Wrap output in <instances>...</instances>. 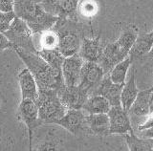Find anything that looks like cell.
<instances>
[{
  "label": "cell",
  "instance_id": "obj_1",
  "mask_svg": "<svg viewBox=\"0 0 153 151\" xmlns=\"http://www.w3.org/2000/svg\"><path fill=\"white\" fill-rule=\"evenodd\" d=\"M13 50L17 54L26 65V68H28L33 75L38 86V90L54 89L56 91L65 84L61 71L52 68L37 53L28 52L19 48H13Z\"/></svg>",
  "mask_w": 153,
  "mask_h": 151
},
{
  "label": "cell",
  "instance_id": "obj_2",
  "mask_svg": "<svg viewBox=\"0 0 153 151\" xmlns=\"http://www.w3.org/2000/svg\"><path fill=\"white\" fill-rule=\"evenodd\" d=\"M13 12L25 21L33 34L52 29L59 17L45 12L40 3L33 0H14Z\"/></svg>",
  "mask_w": 153,
  "mask_h": 151
},
{
  "label": "cell",
  "instance_id": "obj_3",
  "mask_svg": "<svg viewBox=\"0 0 153 151\" xmlns=\"http://www.w3.org/2000/svg\"><path fill=\"white\" fill-rule=\"evenodd\" d=\"M59 35V47L61 55L67 56L79 54L81 41L84 37V25L79 19L59 18L53 27Z\"/></svg>",
  "mask_w": 153,
  "mask_h": 151
},
{
  "label": "cell",
  "instance_id": "obj_4",
  "mask_svg": "<svg viewBox=\"0 0 153 151\" xmlns=\"http://www.w3.org/2000/svg\"><path fill=\"white\" fill-rule=\"evenodd\" d=\"M36 104L42 124H55L60 120L67 111L54 89L38 90Z\"/></svg>",
  "mask_w": 153,
  "mask_h": 151
},
{
  "label": "cell",
  "instance_id": "obj_5",
  "mask_svg": "<svg viewBox=\"0 0 153 151\" xmlns=\"http://www.w3.org/2000/svg\"><path fill=\"white\" fill-rule=\"evenodd\" d=\"M12 43V49L19 48L33 53H37L33 42V32L27 23L16 16L9 29L3 33Z\"/></svg>",
  "mask_w": 153,
  "mask_h": 151
},
{
  "label": "cell",
  "instance_id": "obj_6",
  "mask_svg": "<svg viewBox=\"0 0 153 151\" xmlns=\"http://www.w3.org/2000/svg\"><path fill=\"white\" fill-rule=\"evenodd\" d=\"M16 116L19 121H21L26 125L29 133V143H30V149L32 148V140L33 134L37 127L42 125V122L39 119V113L38 107L36 101L30 98H24L21 100L19 103Z\"/></svg>",
  "mask_w": 153,
  "mask_h": 151
},
{
  "label": "cell",
  "instance_id": "obj_7",
  "mask_svg": "<svg viewBox=\"0 0 153 151\" xmlns=\"http://www.w3.org/2000/svg\"><path fill=\"white\" fill-rule=\"evenodd\" d=\"M85 116L82 109H67L64 116L55 124L66 129L76 137L85 136L91 134Z\"/></svg>",
  "mask_w": 153,
  "mask_h": 151
},
{
  "label": "cell",
  "instance_id": "obj_8",
  "mask_svg": "<svg viewBox=\"0 0 153 151\" xmlns=\"http://www.w3.org/2000/svg\"><path fill=\"white\" fill-rule=\"evenodd\" d=\"M152 91L149 89L139 91L136 100L132 103L131 107L128 110V115L130 118L131 125L135 131L143 121L149 113V98Z\"/></svg>",
  "mask_w": 153,
  "mask_h": 151
},
{
  "label": "cell",
  "instance_id": "obj_9",
  "mask_svg": "<svg viewBox=\"0 0 153 151\" xmlns=\"http://www.w3.org/2000/svg\"><path fill=\"white\" fill-rule=\"evenodd\" d=\"M56 92L67 109H82L84 102L89 97L88 92L79 85L69 86L63 84Z\"/></svg>",
  "mask_w": 153,
  "mask_h": 151
},
{
  "label": "cell",
  "instance_id": "obj_10",
  "mask_svg": "<svg viewBox=\"0 0 153 151\" xmlns=\"http://www.w3.org/2000/svg\"><path fill=\"white\" fill-rule=\"evenodd\" d=\"M104 71L97 62L84 61L80 74V81L79 85L88 92L90 96L98 87L104 77Z\"/></svg>",
  "mask_w": 153,
  "mask_h": 151
},
{
  "label": "cell",
  "instance_id": "obj_11",
  "mask_svg": "<svg viewBox=\"0 0 153 151\" xmlns=\"http://www.w3.org/2000/svg\"><path fill=\"white\" fill-rule=\"evenodd\" d=\"M129 53L124 50L117 41L109 43L102 49V53L98 61L99 65L104 71V74H109L117 63L128 56Z\"/></svg>",
  "mask_w": 153,
  "mask_h": 151
},
{
  "label": "cell",
  "instance_id": "obj_12",
  "mask_svg": "<svg viewBox=\"0 0 153 151\" xmlns=\"http://www.w3.org/2000/svg\"><path fill=\"white\" fill-rule=\"evenodd\" d=\"M107 115L110 121V134L123 135L134 131L128 112L122 105L111 106Z\"/></svg>",
  "mask_w": 153,
  "mask_h": 151
},
{
  "label": "cell",
  "instance_id": "obj_13",
  "mask_svg": "<svg viewBox=\"0 0 153 151\" xmlns=\"http://www.w3.org/2000/svg\"><path fill=\"white\" fill-rule=\"evenodd\" d=\"M83 62L84 60L81 58L79 54L64 58L63 63L61 66V73L66 85H79Z\"/></svg>",
  "mask_w": 153,
  "mask_h": 151
},
{
  "label": "cell",
  "instance_id": "obj_14",
  "mask_svg": "<svg viewBox=\"0 0 153 151\" xmlns=\"http://www.w3.org/2000/svg\"><path fill=\"white\" fill-rule=\"evenodd\" d=\"M123 83H115L110 78L109 74H105L98 87L91 95H100L109 101L111 106L121 105V94ZM90 95V96H91Z\"/></svg>",
  "mask_w": 153,
  "mask_h": 151
},
{
  "label": "cell",
  "instance_id": "obj_15",
  "mask_svg": "<svg viewBox=\"0 0 153 151\" xmlns=\"http://www.w3.org/2000/svg\"><path fill=\"white\" fill-rule=\"evenodd\" d=\"M103 47L100 42V36H97L95 38H88L83 37L81 41V45L79 51V55L81 56L84 61H92L97 62L102 53Z\"/></svg>",
  "mask_w": 153,
  "mask_h": 151
},
{
  "label": "cell",
  "instance_id": "obj_16",
  "mask_svg": "<svg viewBox=\"0 0 153 151\" xmlns=\"http://www.w3.org/2000/svg\"><path fill=\"white\" fill-rule=\"evenodd\" d=\"M17 78L21 92V100L30 98V100L36 101L38 98V86L36 79L33 78V75L28 70V68L21 70Z\"/></svg>",
  "mask_w": 153,
  "mask_h": 151
},
{
  "label": "cell",
  "instance_id": "obj_17",
  "mask_svg": "<svg viewBox=\"0 0 153 151\" xmlns=\"http://www.w3.org/2000/svg\"><path fill=\"white\" fill-rule=\"evenodd\" d=\"M85 118L91 134L99 137H106L110 135V121L107 113L88 114Z\"/></svg>",
  "mask_w": 153,
  "mask_h": 151
},
{
  "label": "cell",
  "instance_id": "obj_18",
  "mask_svg": "<svg viewBox=\"0 0 153 151\" xmlns=\"http://www.w3.org/2000/svg\"><path fill=\"white\" fill-rule=\"evenodd\" d=\"M153 45V36L151 33L138 35L136 40L129 51V56L132 61L143 60Z\"/></svg>",
  "mask_w": 153,
  "mask_h": 151
},
{
  "label": "cell",
  "instance_id": "obj_19",
  "mask_svg": "<svg viewBox=\"0 0 153 151\" xmlns=\"http://www.w3.org/2000/svg\"><path fill=\"white\" fill-rule=\"evenodd\" d=\"M59 40V35L54 28L36 33V34H33V42L36 52L39 50L57 49Z\"/></svg>",
  "mask_w": 153,
  "mask_h": 151
},
{
  "label": "cell",
  "instance_id": "obj_20",
  "mask_svg": "<svg viewBox=\"0 0 153 151\" xmlns=\"http://www.w3.org/2000/svg\"><path fill=\"white\" fill-rule=\"evenodd\" d=\"M138 93L139 90L136 85L135 71L132 70L131 75L129 76V78L127 79H126V81L123 83L122 94H121V105L126 111L128 112L132 103L136 100Z\"/></svg>",
  "mask_w": 153,
  "mask_h": 151
},
{
  "label": "cell",
  "instance_id": "obj_21",
  "mask_svg": "<svg viewBox=\"0 0 153 151\" xmlns=\"http://www.w3.org/2000/svg\"><path fill=\"white\" fill-rule=\"evenodd\" d=\"M110 107L109 101L104 97L100 95H91L84 102L82 110L88 114H100L108 113Z\"/></svg>",
  "mask_w": 153,
  "mask_h": 151
},
{
  "label": "cell",
  "instance_id": "obj_22",
  "mask_svg": "<svg viewBox=\"0 0 153 151\" xmlns=\"http://www.w3.org/2000/svg\"><path fill=\"white\" fill-rule=\"evenodd\" d=\"M127 147L131 151H151L153 150L149 139H143L136 135L134 131L123 134Z\"/></svg>",
  "mask_w": 153,
  "mask_h": 151
},
{
  "label": "cell",
  "instance_id": "obj_23",
  "mask_svg": "<svg viewBox=\"0 0 153 151\" xmlns=\"http://www.w3.org/2000/svg\"><path fill=\"white\" fill-rule=\"evenodd\" d=\"M79 0H59L57 4L56 16L59 18H78Z\"/></svg>",
  "mask_w": 153,
  "mask_h": 151
},
{
  "label": "cell",
  "instance_id": "obj_24",
  "mask_svg": "<svg viewBox=\"0 0 153 151\" xmlns=\"http://www.w3.org/2000/svg\"><path fill=\"white\" fill-rule=\"evenodd\" d=\"M132 59L130 56H126V58L123 59L122 61H120L119 63H117L114 66L113 69L111 70V72L109 73L110 78L112 79V81L115 83H124L126 79L127 72L130 66L132 64Z\"/></svg>",
  "mask_w": 153,
  "mask_h": 151
},
{
  "label": "cell",
  "instance_id": "obj_25",
  "mask_svg": "<svg viewBox=\"0 0 153 151\" xmlns=\"http://www.w3.org/2000/svg\"><path fill=\"white\" fill-rule=\"evenodd\" d=\"M37 55H39L52 68L57 71H61V66L63 63L64 56L61 55L59 49L39 50L37 51Z\"/></svg>",
  "mask_w": 153,
  "mask_h": 151
},
{
  "label": "cell",
  "instance_id": "obj_26",
  "mask_svg": "<svg viewBox=\"0 0 153 151\" xmlns=\"http://www.w3.org/2000/svg\"><path fill=\"white\" fill-rule=\"evenodd\" d=\"M80 16L85 18H92L99 12V5L95 0H83L78 6Z\"/></svg>",
  "mask_w": 153,
  "mask_h": 151
},
{
  "label": "cell",
  "instance_id": "obj_27",
  "mask_svg": "<svg viewBox=\"0 0 153 151\" xmlns=\"http://www.w3.org/2000/svg\"><path fill=\"white\" fill-rule=\"evenodd\" d=\"M14 12H2L0 11V33H5L10 26H11L13 20L16 18Z\"/></svg>",
  "mask_w": 153,
  "mask_h": 151
},
{
  "label": "cell",
  "instance_id": "obj_28",
  "mask_svg": "<svg viewBox=\"0 0 153 151\" xmlns=\"http://www.w3.org/2000/svg\"><path fill=\"white\" fill-rule=\"evenodd\" d=\"M59 1V0H41L40 5L45 12L56 16V10H57Z\"/></svg>",
  "mask_w": 153,
  "mask_h": 151
},
{
  "label": "cell",
  "instance_id": "obj_29",
  "mask_svg": "<svg viewBox=\"0 0 153 151\" xmlns=\"http://www.w3.org/2000/svg\"><path fill=\"white\" fill-rule=\"evenodd\" d=\"M152 126H153V92L151 93V96L149 98V113H148V116L146 118V120L143 121L135 131L146 129V128L152 127Z\"/></svg>",
  "mask_w": 153,
  "mask_h": 151
},
{
  "label": "cell",
  "instance_id": "obj_30",
  "mask_svg": "<svg viewBox=\"0 0 153 151\" xmlns=\"http://www.w3.org/2000/svg\"><path fill=\"white\" fill-rule=\"evenodd\" d=\"M36 150H56L59 149L57 145L56 144L55 141H42L39 144H37L36 147Z\"/></svg>",
  "mask_w": 153,
  "mask_h": 151
},
{
  "label": "cell",
  "instance_id": "obj_31",
  "mask_svg": "<svg viewBox=\"0 0 153 151\" xmlns=\"http://www.w3.org/2000/svg\"><path fill=\"white\" fill-rule=\"evenodd\" d=\"M14 6V0H0V11L13 12Z\"/></svg>",
  "mask_w": 153,
  "mask_h": 151
},
{
  "label": "cell",
  "instance_id": "obj_32",
  "mask_svg": "<svg viewBox=\"0 0 153 151\" xmlns=\"http://www.w3.org/2000/svg\"><path fill=\"white\" fill-rule=\"evenodd\" d=\"M6 49H12V43L3 33H0V52Z\"/></svg>",
  "mask_w": 153,
  "mask_h": 151
},
{
  "label": "cell",
  "instance_id": "obj_33",
  "mask_svg": "<svg viewBox=\"0 0 153 151\" xmlns=\"http://www.w3.org/2000/svg\"><path fill=\"white\" fill-rule=\"evenodd\" d=\"M145 60H146V62H147L148 65L151 66V67H153V45L151 47L150 51L148 52V54L145 58Z\"/></svg>",
  "mask_w": 153,
  "mask_h": 151
},
{
  "label": "cell",
  "instance_id": "obj_34",
  "mask_svg": "<svg viewBox=\"0 0 153 151\" xmlns=\"http://www.w3.org/2000/svg\"><path fill=\"white\" fill-rule=\"evenodd\" d=\"M2 105V97H1V94H0V108H1Z\"/></svg>",
  "mask_w": 153,
  "mask_h": 151
},
{
  "label": "cell",
  "instance_id": "obj_35",
  "mask_svg": "<svg viewBox=\"0 0 153 151\" xmlns=\"http://www.w3.org/2000/svg\"><path fill=\"white\" fill-rule=\"evenodd\" d=\"M149 141H150V144H151V145H152V148H153V139H149Z\"/></svg>",
  "mask_w": 153,
  "mask_h": 151
},
{
  "label": "cell",
  "instance_id": "obj_36",
  "mask_svg": "<svg viewBox=\"0 0 153 151\" xmlns=\"http://www.w3.org/2000/svg\"><path fill=\"white\" fill-rule=\"evenodd\" d=\"M33 1H35V2H37V3H40L41 0H33Z\"/></svg>",
  "mask_w": 153,
  "mask_h": 151
},
{
  "label": "cell",
  "instance_id": "obj_37",
  "mask_svg": "<svg viewBox=\"0 0 153 151\" xmlns=\"http://www.w3.org/2000/svg\"><path fill=\"white\" fill-rule=\"evenodd\" d=\"M150 90H151V91H152V92H153V86H152V87H151V88H150Z\"/></svg>",
  "mask_w": 153,
  "mask_h": 151
},
{
  "label": "cell",
  "instance_id": "obj_38",
  "mask_svg": "<svg viewBox=\"0 0 153 151\" xmlns=\"http://www.w3.org/2000/svg\"><path fill=\"white\" fill-rule=\"evenodd\" d=\"M150 33H151V35L153 36V31H152V32H150Z\"/></svg>",
  "mask_w": 153,
  "mask_h": 151
},
{
  "label": "cell",
  "instance_id": "obj_39",
  "mask_svg": "<svg viewBox=\"0 0 153 151\" xmlns=\"http://www.w3.org/2000/svg\"><path fill=\"white\" fill-rule=\"evenodd\" d=\"M79 1H80V0H79Z\"/></svg>",
  "mask_w": 153,
  "mask_h": 151
}]
</instances>
